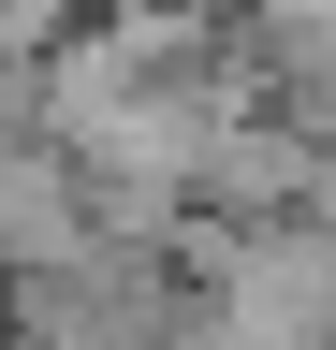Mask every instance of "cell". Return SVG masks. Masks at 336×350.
<instances>
[{
	"label": "cell",
	"mask_w": 336,
	"mask_h": 350,
	"mask_svg": "<svg viewBox=\"0 0 336 350\" xmlns=\"http://www.w3.org/2000/svg\"><path fill=\"white\" fill-rule=\"evenodd\" d=\"M234 15H248V59H263L278 88L336 103V0H234Z\"/></svg>",
	"instance_id": "cell-1"
}]
</instances>
